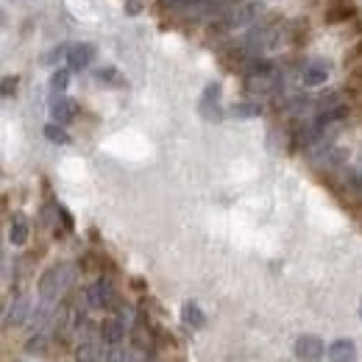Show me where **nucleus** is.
Instances as JSON below:
<instances>
[{
	"label": "nucleus",
	"mask_w": 362,
	"mask_h": 362,
	"mask_svg": "<svg viewBox=\"0 0 362 362\" xmlns=\"http://www.w3.org/2000/svg\"><path fill=\"white\" fill-rule=\"evenodd\" d=\"M298 76H301V84H304V87H320V84H326L329 70H326L323 62H307V64L298 70Z\"/></svg>",
	"instance_id": "obj_10"
},
{
	"label": "nucleus",
	"mask_w": 362,
	"mask_h": 362,
	"mask_svg": "<svg viewBox=\"0 0 362 362\" xmlns=\"http://www.w3.org/2000/svg\"><path fill=\"white\" fill-rule=\"evenodd\" d=\"M201 3H204V0H173L170 8H173V11H195Z\"/></svg>",
	"instance_id": "obj_22"
},
{
	"label": "nucleus",
	"mask_w": 362,
	"mask_h": 362,
	"mask_svg": "<svg viewBox=\"0 0 362 362\" xmlns=\"http://www.w3.org/2000/svg\"><path fill=\"white\" fill-rule=\"evenodd\" d=\"M181 317H184V323H187V326H192V329H201V326L206 323V317H204V313H201V307H198V304H184Z\"/></svg>",
	"instance_id": "obj_18"
},
{
	"label": "nucleus",
	"mask_w": 362,
	"mask_h": 362,
	"mask_svg": "<svg viewBox=\"0 0 362 362\" xmlns=\"http://www.w3.org/2000/svg\"><path fill=\"white\" fill-rule=\"evenodd\" d=\"M76 115H78V106H76V100H70V98H64V95H53V100H50V117H53V123H62V126H67V123H73L76 120Z\"/></svg>",
	"instance_id": "obj_6"
},
{
	"label": "nucleus",
	"mask_w": 362,
	"mask_h": 362,
	"mask_svg": "<svg viewBox=\"0 0 362 362\" xmlns=\"http://www.w3.org/2000/svg\"><path fill=\"white\" fill-rule=\"evenodd\" d=\"M218 98H221V84H209V87L204 90V98H201V100H206V103H218Z\"/></svg>",
	"instance_id": "obj_25"
},
{
	"label": "nucleus",
	"mask_w": 362,
	"mask_h": 362,
	"mask_svg": "<svg viewBox=\"0 0 362 362\" xmlns=\"http://www.w3.org/2000/svg\"><path fill=\"white\" fill-rule=\"evenodd\" d=\"M98 334H100V340H103L106 346H120L123 337H126V323H123L120 317H103Z\"/></svg>",
	"instance_id": "obj_7"
},
{
	"label": "nucleus",
	"mask_w": 362,
	"mask_h": 362,
	"mask_svg": "<svg viewBox=\"0 0 362 362\" xmlns=\"http://www.w3.org/2000/svg\"><path fill=\"white\" fill-rule=\"evenodd\" d=\"M76 265L62 262V265H50L42 276H40V298L42 301H56L64 290H70L76 284Z\"/></svg>",
	"instance_id": "obj_1"
},
{
	"label": "nucleus",
	"mask_w": 362,
	"mask_h": 362,
	"mask_svg": "<svg viewBox=\"0 0 362 362\" xmlns=\"http://www.w3.org/2000/svg\"><path fill=\"white\" fill-rule=\"evenodd\" d=\"M67 53H70V45H64V42H62V45H59V47H53V50L47 53V56H45V62H47V64H53V62H56V59H62V56L67 59Z\"/></svg>",
	"instance_id": "obj_24"
},
{
	"label": "nucleus",
	"mask_w": 362,
	"mask_h": 362,
	"mask_svg": "<svg viewBox=\"0 0 362 362\" xmlns=\"http://www.w3.org/2000/svg\"><path fill=\"white\" fill-rule=\"evenodd\" d=\"M360 62H362V37H357L351 45L346 47V53H343V67L346 70H354Z\"/></svg>",
	"instance_id": "obj_17"
},
{
	"label": "nucleus",
	"mask_w": 362,
	"mask_h": 362,
	"mask_svg": "<svg viewBox=\"0 0 362 362\" xmlns=\"http://www.w3.org/2000/svg\"><path fill=\"white\" fill-rule=\"evenodd\" d=\"M95 56V45L90 42H78V45H70V53H67V64L70 70H87Z\"/></svg>",
	"instance_id": "obj_11"
},
{
	"label": "nucleus",
	"mask_w": 362,
	"mask_h": 362,
	"mask_svg": "<svg viewBox=\"0 0 362 362\" xmlns=\"http://www.w3.org/2000/svg\"><path fill=\"white\" fill-rule=\"evenodd\" d=\"M262 11H265V3L262 0H243V3H237V6L228 8L226 14H223V20H226L228 28L234 31V28L254 25L257 17H262Z\"/></svg>",
	"instance_id": "obj_2"
},
{
	"label": "nucleus",
	"mask_w": 362,
	"mask_h": 362,
	"mask_svg": "<svg viewBox=\"0 0 362 362\" xmlns=\"http://www.w3.org/2000/svg\"><path fill=\"white\" fill-rule=\"evenodd\" d=\"M126 11L134 17V14H139L142 11V0H126Z\"/></svg>",
	"instance_id": "obj_27"
},
{
	"label": "nucleus",
	"mask_w": 362,
	"mask_h": 362,
	"mask_svg": "<svg viewBox=\"0 0 362 362\" xmlns=\"http://www.w3.org/2000/svg\"><path fill=\"white\" fill-rule=\"evenodd\" d=\"M329 362H357V346L351 340H337L326 351Z\"/></svg>",
	"instance_id": "obj_13"
},
{
	"label": "nucleus",
	"mask_w": 362,
	"mask_h": 362,
	"mask_svg": "<svg viewBox=\"0 0 362 362\" xmlns=\"http://www.w3.org/2000/svg\"><path fill=\"white\" fill-rule=\"evenodd\" d=\"M67 87H70V70H53V76H50V90L62 95Z\"/></svg>",
	"instance_id": "obj_21"
},
{
	"label": "nucleus",
	"mask_w": 362,
	"mask_h": 362,
	"mask_svg": "<svg viewBox=\"0 0 362 362\" xmlns=\"http://www.w3.org/2000/svg\"><path fill=\"white\" fill-rule=\"evenodd\" d=\"M95 78H98L100 84H106V87H126L123 73H120V70H115V67H103V70H98V73H95Z\"/></svg>",
	"instance_id": "obj_16"
},
{
	"label": "nucleus",
	"mask_w": 362,
	"mask_h": 362,
	"mask_svg": "<svg viewBox=\"0 0 362 362\" xmlns=\"http://www.w3.org/2000/svg\"><path fill=\"white\" fill-rule=\"evenodd\" d=\"M76 362H103V346L95 337H84L76 346Z\"/></svg>",
	"instance_id": "obj_12"
},
{
	"label": "nucleus",
	"mask_w": 362,
	"mask_h": 362,
	"mask_svg": "<svg viewBox=\"0 0 362 362\" xmlns=\"http://www.w3.org/2000/svg\"><path fill=\"white\" fill-rule=\"evenodd\" d=\"M45 349H47L45 332H34V334L25 340V354H45Z\"/></svg>",
	"instance_id": "obj_20"
},
{
	"label": "nucleus",
	"mask_w": 362,
	"mask_h": 362,
	"mask_svg": "<svg viewBox=\"0 0 362 362\" xmlns=\"http://www.w3.org/2000/svg\"><path fill=\"white\" fill-rule=\"evenodd\" d=\"M17 84H20L17 76H3V98H11L17 92Z\"/></svg>",
	"instance_id": "obj_23"
},
{
	"label": "nucleus",
	"mask_w": 362,
	"mask_h": 362,
	"mask_svg": "<svg viewBox=\"0 0 362 362\" xmlns=\"http://www.w3.org/2000/svg\"><path fill=\"white\" fill-rule=\"evenodd\" d=\"M84 298L90 301L92 310H112V307H117V296H115V287H112L109 276H98L90 287H84Z\"/></svg>",
	"instance_id": "obj_3"
},
{
	"label": "nucleus",
	"mask_w": 362,
	"mask_h": 362,
	"mask_svg": "<svg viewBox=\"0 0 362 362\" xmlns=\"http://www.w3.org/2000/svg\"><path fill=\"white\" fill-rule=\"evenodd\" d=\"M28 234H31V226H28V221H25V215H14L11 218V228H8V240H11V245H25L28 243Z\"/></svg>",
	"instance_id": "obj_14"
},
{
	"label": "nucleus",
	"mask_w": 362,
	"mask_h": 362,
	"mask_svg": "<svg viewBox=\"0 0 362 362\" xmlns=\"http://www.w3.org/2000/svg\"><path fill=\"white\" fill-rule=\"evenodd\" d=\"M245 90L251 95H279L284 90V73L276 67L273 73H262V76H245Z\"/></svg>",
	"instance_id": "obj_5"
},
{
	"label": "nucleus",
	"mask_w": 362,
	"mask_h": 362,
	"mask_svg": "<svg viewBox=\"0 0 362 362\" xmlns=\"http://www.w3.org/2000/svg\"><path fill=\"white\" fill-rule=\"evenodd\" d=\"M259 115H262V103H257V100H240L228 109V117H237V120H251Z\"/></svg>",
	"instance_id": "obj_15"
},
{
	"label": "nucleus",
	"mask_w": 362,
	"mask_h": 362,
	"mask_svg": "<svg viewBox=\"0 0 362 362\" xmlns=\"http://www.w3.org/2000/svg\"><path fill=\"white\" fill-rule=\"evenodd\" d=\"M34 310H31V301L25 298V296H17L11 304H8V310H6V329H11V326H23L25 323V317L31 315Z\"/></svg>",
	"instance_id": "obj_9"
},
{
	"label": "nucleus",
	"mask_w": 362,
	"mask_h": 362,
	"mask_svg": "<svg viewBox=\"0 0 362 362\" xmlns=\"http://www.w3.org/2000/svg\"><path fill=\"white\" fill-rule=\"evenodd\" d=\"M45 136L53 142V145H70V134L64 132V126H62V123H47Z\"/></svg>",
	"instance_id": "obj_19"
},
{
	"label": "nucleus",
	"mask_w": 362,
	"mask_h": 362,
	"mask_svg": "<svg viewBox=\"0 0 362 362\" xmlns=\"http://www.w3.org/2000/svg\"><path fill=\"white\" fill-rule=\"evenodd\" d=\"M296 357L301 362H317L323 357V343H320V337L315 334H304V337H298V343H296Z\"/></svg>",
	"instance_id": "obj_8"
},
{
	"label": "nucleus",
	"mask_w": 362,
	"mask_h": 362,
	"mask_svg": "<svg viewBox=\"0 0 362 362\" xmlns=\"http://www.w3.org/2000/svg\"><path fill=\"white\" fill-rule=\"evenodd\" d=\"M132 284H134L136 293H142V290H145V281H142V279H132Z\"/></svg>",
	"instance_id": "obj_28"
},
{
	"label": "nucleus",
	"mask_w": 362,
	"mask_h": 362,
	"mask_svg": "<svg viewBox=\"0 0 362 362\" xmlns=\"http://www.w3.org/2000/svg\"><path fill=\"white\" fill-rule=\"evenodd\" d=\"M56 215L62 218V223H64V228H67V231H73V226H76V223H73V215H70V212H67L62 204H59V212H56Z\"/></svg>",
	"instance_id": "obj_26"
},
{
	"label": "nucleus",
	"mask_w": 362,
	"mask_h": 362,
	"mask_svg": "<svg viewBox=\"0 0 362 362\" xmlns=\"http://www.w3.org/2000/svg\"><path fill=\"white\" fill-rule=\"evenodd\" d=\"M357 17H360V3L357 0H326V8H323V23L326 25L354 23Z\"/></svg>",
	"instance_id": "obj_4"
}]
</instances>
